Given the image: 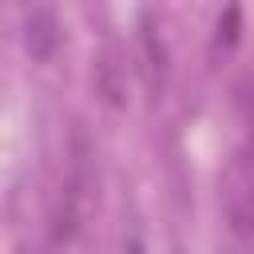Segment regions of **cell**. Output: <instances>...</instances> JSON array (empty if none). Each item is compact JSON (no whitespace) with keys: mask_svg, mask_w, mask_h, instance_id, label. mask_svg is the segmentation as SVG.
Here are the masks:
<instances>
[{"mask_svg":"<svg viewBox=\"0 0 254 254\" xmlns=\"http://www.w3.org/2000/svg\"><path fill=\"white\" fill-rule=\"evenodd\" d=\"M91 75H95V91L103 95L107 107H123L127 103V67H123V60H119L115 48H103L99 52Z\"/></svg>","mask_w":254,"mask_h":254,"instance_id":"4","label":"cell"},{"mask_svg":"<svg viewBox=\"0 0 254 254\" xmlns=\"http://www.w3.org/2000/svg\"><path fill=\"white\" fill-rule=\"evenodd\" d=\"M238 20H242V12H238V4H230L222 16H218V44H234L238 40Z\"/></svg>","mask_w":254,"mask_h":254,"instance_id":"5","label":"cell"},{"mask_svg":"<svg viewBox=\"0 0 254 254\" xmlns=\"http://www.w3.org/2000/svg\"><path fill=\"white\" fill-rule=\"evenodd\" d=\"M87 183H91V179H87V159H83V151H79V155H75V167H71V179L60 187V194H56V202H52L48 234H52V242H56V246H64V242H71V238L79 234Z\"/></svg>","mask_w":254,"mask_h":254,"instance_id":"1","label":"cell"},{"mask_svg":"<svg viewBox=\"0 0 254 254\" xmlns=\"http://www.w3.org/2000/svg\"><path fill=\"white\" fill-rule=\"evenodd\" d=\"M60 44V16L48 4H32L24 12V48L32 60H48Z\"/></svg>","mask_w":254,"mask_h":254,"instance_id":"2","label":"cell"},{"mask_svg":"<svg viewBox=\"0 0 254 254\" xmlns=\"http://www.w3.org/2000/svg\"><path fill=\"white\" fill-rule=\"evenodd\" d=\"M139 56H143V79H147L151 95H163L167 75H171V64H167V44L151 28V16H143V28H139Z\"/></svg>","mask_w":254,"mask_h":254,"instance_id":"3","label":"cell"}]
</instances>
